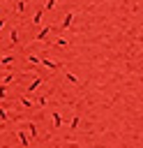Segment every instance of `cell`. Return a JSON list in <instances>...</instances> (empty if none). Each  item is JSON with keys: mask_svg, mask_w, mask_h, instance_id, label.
Instances as JSON below:
<instances>
[{"mask_svg": "<svg viewBox=\"0 0 143 148\" xmlns=\"http://www.w3.org/2000/svg\"><path fill=\"white\" fill-rule=\"evenodd\" d=\"M60 123H62V118H60V113H53V125H55V127H60Z\"/></svg>", "mask_w": 143, "mask_h": 148, "instance_id": "1", "label": "cell"}, {"mask_svg": "<svg viewBox=\"0 0 143 148\" xmlns=\"http://www.w3.org/2000/svg\"><path fill=\"white\" fill-rule=\"evenodd\" d=\"M18 141H21V143H23V146H28V143H30V141H28V136H25V134H23V132H18Z\"/></svg>", "mask_w": 143, "mask_h": 148, "instance_id": "2", "label": "cell"}]
</instances>
